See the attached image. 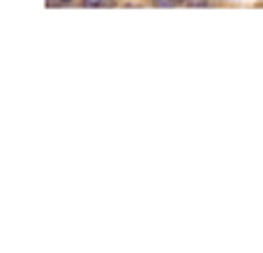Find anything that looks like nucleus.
I'll use <instances>...</instances> for the list:
<instances>
[{
  "label": "nucleus",
  "mask_w": 263,
  "mask_h": 253,
  "mask_svg": "<svg viewBox=\"0 0 263 253\" xmlns=\"http://www.w3.org/2000/svg\"><path fill=\"white\" fill-rule=\"evenodd\" d=\"M180 3V0H153L155 7H162V10H166V7H175Z\"/></svg>",
  "instance_id": "f257e3e1"
},
{
  "label": "nucleus",
  "mask_w": 263,
  "mask_h": 253,
  "mask_svg": "<svg viewBox=\"0 0 263 253\" xmlns=\"http://www.w3.org/2000/svg\"><path fill=\"white\" fill-rule=\"evenodd\" d=\"M210 0H185V5L187 7H206Z\"/></svg>",
  "instance_id": "f03ea898"
},
{
  "label": "nucleus",
  "mask_w": 263,
  "mask_h": 253,
  "mask_svg": "<svg viewBox=\"0 0 263 253\" xmlns=\"http://www.w3.org/2000/svg\"><path fill=\"white\" fill-rule=\"evenodd\" d=\"M106 0H83V5L86 7H99V5H104Z\"/></svg>",
  "instance_id": "7ed1b4c3"
},
{
  "label": "nucleus",
  "mask_w": 263,
  "mask_h": 253,
  "mask_svg": "<svg viewBox=\"0 0 263 253\" xmlns=\"http://www.w3.org/2000/svg\"><path fill=\"white\" fill-rule=\"evenodd\" d=\"M60 3H70V0H60Z\"/></svg>",
  "instance_id": "20e7f679"
}]
</instances>
